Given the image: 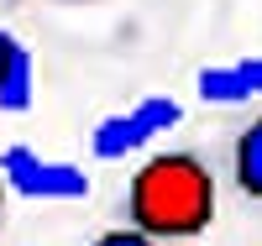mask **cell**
I'll return each mask as SVG.
<instances>
[{
    "label": "cell",
    "instance_id": "5",
    "mask_svg": "<svg viewBox=\"0 0 262 246\" xmlns=\"http://www.w3.org/2000/svg\"><path fill=\"white\" fill-rule=\"evenodd\" d=\"M231 173H236V189H242L252 205H262V116H252L242 131H236Z\"/></svg>",
    "mask_w": 262,
    "mask_h": 246
},
{
    "label": "cell",
    "instance_id": "8",
    "mask_svg": "<svg viewBox=\"0 0 262 246\" xmlns=\"http://www.w3.org/2000/svg\"><path fill=\"white\" fill-rule=\"evenodd\" d=\"M6 194L11 189H6V173H0V226H6Z\"/></svg>",
    "mask_w": 262,
    "mask_h": 246
},
{
    "label": "cell",
    "instance_id": "4",
    "mask_svg": "<svg viewBox=\"0 0 262 246\" xmlns=\"http://www.w3.org/2000/svg\"><path fill=\"white\" fill-rule=\"evenodd\" d=\"M194 100H205V105H247V100H262V58L205 63V69L194 74Z\"/></svg>",
    "mask_w": 262,
    "mask_h": 246
},
{
    "label": "cell",
    "instance_id": "7",
    "mask_svg": "<svg viewBox=\"0 0 262 246\" xmlns=\"http://www.w3.org/2000/svg\"><path fill=\"white\" fill-rule=\"evenodd\" d=\"M11 53H16V37H11V32H0V74H6V63H11Z\"/></svg>",
    "mask_w": 262,
    "mask_h": 246
},
{
    "label": "cell",
    "instance_id": "3",
    "mask_svg": "<svg viewBox=\"0 0 262 246\" xmlns=\"http://www.w3.org/2000/svg\"><path fill=\"white\" fill-rule=\"evenodd\" d=\"M0 173H6V189L21 199H37V205H69V199L90 194V173L58 158H42L37 147H6L0 152Z\"/></svg>",
    "mask_w": 262,
    "mask_h": 246
},
{
    "label": "cell",
    "instance_id": "6",
    "mask_svg": "<svg viewBox=\"0 0 262 246\" xmlns=\"http://www.w3.org/2000/svg\"><path fill=\"white\" fill-rule=\"evenodd\" d=\"M32 100H37V63H32V48L16 42L6 74H0V110H6V116H27Z\"/></svg>",
    "mask_w": 262,
    "mask_h": 246
},
{
    "label": "cell",
    "instance_id": "1",
    "mask_svg": "<svg viewBox=\"0 0 262 246\" xmlns=\"http://www.w3.org/2000/svg\"><path fill=\"white\" fill-rule=\"evenodd\" d=\"M126 220L147 241H189L215 220V173L200 152H152L126 184Z\"/></svg>",
    "mask_w": 262,
    "mask_h": 246
},
{
    "label": "cell",
    "instance_id": "2",
    "mask_svg": "<svg viewBox=\"0 0 262 246\" xmlns=\"http://www.w3.org/2000/svg\"><path fill=\"white\" fill-rule=\"evenodd\" d=\"M184 121V105L173 95H142L137 105L126 110H111V116H100L95 131H90V152L100 163H121L131 158V152H142L163 137V131H173Z\"/></svg>",
    "mask_w": 262,
    "mask_h": 246
}]
</instances>
